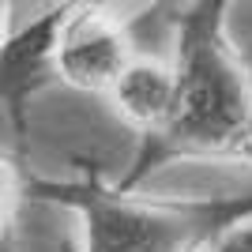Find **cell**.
Listing matches in <instances>:
<instances>
[{
	"label": "cell",
	"mask_w": 252,
	"mask_h": 252,
	"mask_svg": "<svg viewBox=\"0 0 252 252\" xmlns=\"http://www.w3.org/2000/svg\"><path fill=\"white\" fill-rule=\"evenodd\" d=\"M233 0H185L173 15L177 102L162 136L139 143L121 185L139 189L173 162L252 166V61L230 34Z\"/></svg>",
	"instance_id": "obj_1"
},
{
	"label": "cell",
	"mask_w": 252,
	"mask_h": 252,
	"mask_svg": "<svg viewBox=\"0 0 252 252\" xmlns=\"http://www.w3.org/2000/svg\"><path fill=\"white\" fill-rule=\"evenodd\" d=\"M27 196L72 215L49 237L19 233V252H211L252 219V192L237 196H143L94 166L64 181H27Z\"/></svg>",
	"instance_id": "obj_2"
},
{
	"label": "cell",
	"mask_w": 252,
	"mask_h": 252,
	"mask_svg": "<svg viewBox=\"0 0 252 252\" xmlns=\"http://www.w3.org/2000/svg\"><path fill=\"white\" fill-rule=\"evenodd\" d=\"M132 57V19L102 0H75L53 42V79L72 91L105 98Z\"/></svg>",
	"instance_id": "obj_3"
},
{
	"label": "cell",
	"mask_w": 252,
	"mask_h": 252,
	"mask_svg": "<svg viewBox=\"0 0 252 252\" xmlns=\"http://www.w3.org/2000/svg\"><path fill=\"white\" fill-rule=\"evenodd\" d=\"M105 102L113 105V113L143 143L162 136L169 117H173V102H177V72H173V61H158V57L136 53L125 64V72L113 79V87L105 91Z\"/></svg>",
	"instance_id": "obj_4"
},
{
	"label": "cell",
	"mask_w": 252,
	"mask_h": 252,
	"mask_svg": "<svg viewBox=\"0 0 252 252\" xmlns=\"http://www.w3.org/2000/svg\"><path fill=\"white\" fill-rule=\"evenodd\" d=\"M27 177L15 158L0 155V252H19V233L27 219Z\"/></svg>",
	"instance_id": "obj_5"
},
{
	"label": "cell",
	"mask_w": 252,
	"mask_h": 252,
	"mask_svg": "<svg viewBox=\"0 0 252 252\" xmlns=\"http://www.w3.org/2000/svg\"><path fill=\"white\" fill-rule=\"evenodd\" d=\"M211 252H252V219H245L241 226H233Z\"/></svg>",
	"instance_id": "obj_6"
}]
</instances>
